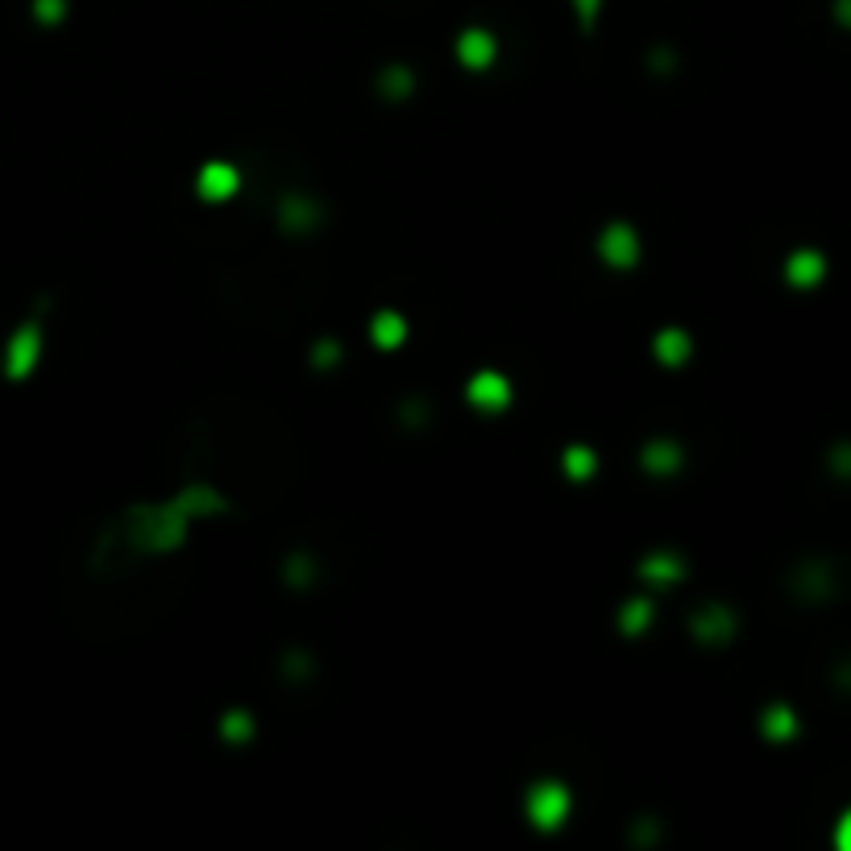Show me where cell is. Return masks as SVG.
<instances>
[{
  "label": "cell",
  "instance_id": "1",
  "mask_svg": "<svg viewBox=\"0 0 851 851\" xmlns=\"http://www.w3.org/2000/svg\"><path fill=\"white\" fill-rule=\"evenodd\" d=\"M34 358H38V333H34V328H21V333L13 337V345H9V362L5 366H9L13 378H21L25 370L34 366Z\"/></svg>",
  "mask_w": 851,
  "mask_h": 851
}]
</instances>
